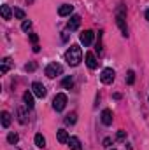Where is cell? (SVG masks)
<instances>
[{"label": "cell", "instance_id": "d4e9b609", "mask_svg": "<svg viewBox=\"0 0 149 150\" xmlns=\"http://www.w3.org/2000/svg\"><path fill=\"white\" fill-rule=\"evenodd\" d=\"M35 68H37V63H35V61H32V63H27V65H25V70H27V72H34Z\"/></svg>", "mask_w": 149, "mask_h": 150}, {"label": "cell", "instance_id": "d6986e66", "mask_svg": "<svg viewBox=\"0 0 149 150\" xmlns=\"http://www.w3.org/2000/svg\"><path fill=\"white\" fill-rule=\"evenodd\" d=\"M75 120H77V113L75 112H72V113H69L67 117H65V124H75Z\"/></svg>", "mask_w": 149, "mask_h": 150}, {"label": "cell", "instance_id": "52a82bcc", "mask_svg": "<svg viewBox=\"0 0 149 150\" xmlns=\"http://www.w3.org/2000/svg\"><path fill=\"white\" fill-rule=\"evenodd\" d=\"M79 38H81V44H84V47H88V45H91V42H93V32H91V30H84Z\"/></svg>", "mask_w": 149, "mask_h": 150}, {"label": "cell", "instance_id": "4316f807", "mask_svg": "<svg viewBox=\"0 0 149 150\" xmlns=\"http://www.w3.org/2000/svg\"><path fill=\"white\" fill-rule=\"evenodd\" d=\"M32 28V21H23V25H21V30L23 32H28Z\"/></svg>", "mask_w": 149, "mask_h": 150}, {"label": "cell", "instance_id": "ba28073f", "mask_svg": "<svg viewBox=\"0 0 149 150\" xmlns=\"http://www.w3.org/2000/svg\"><path fill=\"white\" fill-rule=\"evenodd\" d=\"M79 25H81V16H72L70 19H69V23H67V28L70 30V32H74V30H77L79 28Z\"/></svg>", "mask_w": 149, "mask_h": 150}, {"label": "cell", "instance_id": "e0dca14e", "mask_svg": "<svg viewBox=\"0 0 149 150\" xmlns=\"http://www.w3.org/2000/svg\"><path fill=\"white\" fill-rule=\"evenodd\" d=\"M0 117H2V126H4V127H9V126H11V113L9 112H2L0 113Z\"/></svg>", "mask_w": 149, "mask_h": 150}, {"label": "cell", "instance_id": "cb8c5ba5", "mask_svg": "<svg viewBox=\"0 0 149 150\" xmlns=\"http://www.w3.org/2000/svg\"><path fill=\"white\" fill-rule=\"evenodd\" d=\"M14 18H16V19H25V11L14 9Z\"/></svg>", "mask_w": 149, "mask_h": 150}, {"label": "cell", "instance_id": "2e32d148", "mask_svg": "<svg viewBox=\"0 0 149 150\" xmlns=\"http://www.w3.org/2000/svg\"><path fill=\"white\" fill-rule=\"evenodd\" d=\"M11 65H12L11 58H4V59H2V67H0V72H2V74H7V72H9V68H11Z\"/></svg>", "mask_w": 149, "mask_h": 150}, {"label": "cell", "instance_id": "ffe728a7", "mask_svg": "<svg viewBox=\"0 0 149 150\" xmlns=\"http://www.w3.org/2000/svg\"><path fill=\"white\" fill-rule=\"evenodd\" d=\"M62 86H63L65 89H70V87L74 86V79H72V77H65L63 82H62Z\"/></svg>", "mask_w": 149, "mask_h": 150}, {"label": "cell", "instance_id": "44dd1931", "mask_svg": "<svg viewBox=\"0 0 149 150\" xmlns=\"http://www.w3.org/2000/svg\"><path fill=\"white\" fill-rule=\"evenodd\" d=\"M18 140H19V136H18L16 133H9V134H7V142H9L11 145H16Z\"/></svg>", "mask_w": 149, "mask_h": 150}, {"label": "cell", "instance_id": "6da1fadb", "mask_svg": "<svg viewBox=\"0 0 149 150\" xmlns=\"http://www.w3.org/2000/svg\"><path fill=\"white\" fill-rule=\"evenodd\" d=\"M116 23H117V26H119V30H121V35H123V37H128V26H126V7H125L123 4H119L117 9H116Z\"/></svg>", "mask_w": 149, "mask_h": 150}, {"label": "cell", "instance_id": "3957f363", "mask_svg": "<svg viewBox=\"0 0 149 150\" xmlns=\"http://www.w3.org/2000/svg\"><path fill=\"white\" fill-rule=\"evenodd\" d=\"M62 72H63V67L60 63H49L44 70L46 77H49V79H54L56 75H62Z\"/></svg>", "mask_w": 149, "mask_h": 150}, {"label": "cell", "instance_id": "8fae6325", "mask_svg": "<svg viewBox=\"0 0 149 150\" xmlns=\"http://www.w3.org/2000/svg\"><path fill=\"white\" fill-rule=\"evenodd\" d=\"M56 138H58V142L60 143H69V133L65 131V129H58V133H56Z\"/></svg>", "mask_w": 149, "mask_h": 150}, {"label": "cell", "instance_id": "8992f818", "mask_svg": "<svg viewBox=\"0 0 149 150\" xmlns=\"http://www.w3.org/2000/svg\"><path fill=\"white\" fill-rule=\"evenodd\" d=\"M114 70L112 68H104L102 70V75H100V80L104 82V84H112L114 82Z\"/></svg>", "mask_w": 149, "mask_h": 150}, {"label": "cell", "instance_id": "5bb4252c", "mask_svg": "<svg viewBox=\"0 0 149 150\" xmlns=\"http://www.w3.org/2000/svg\"><path fill=\"white\" fill-rule=\"evenodd\" d=\"M0 14H2V18H4V19H11L14 12L11 11V7H9V5H2V7H0Z\"/></svg>", "mask_w": 149, "mask_h": 150}, {"label": "cell", "instance_id": "7402d4cb", "mask_svg": "<svg viewBox=\"0 0 149 150\" xmlns=\"http://www.w3.org/2000/svg\"><path fill=\"white\" fill-rule=\"evenodd\" d=\"M135 82V72L133 70H128V74H126V84H133Z\"/></svg>", "mask_w": 149, "mask_h": 150}, {"label": "cell", "instance_id": "603a6c76", "mask_svg": "<svg viewBox=\"0 0 149 150\" xmlns=\"http://www.w3.org/2000/svg\"><path fill=\"white\" fill-rule=\"evenodd\" d=\"M18 115H19V122L25 124L27 122V113H25V110L23 108H18Z\"/></svg>", "mask_w": 149, "mask_h": 150}, {"label": "cell", "instance_id": "9c48e42d", "mask_svg": "<svg viewBox=\"0 0 149 150\" xmlns=\"http://www.w3.org/2000/svg\"><path fill=\"white\" fill-rule=\"evenodd\" d=\"M86 65H88V68H91V70H95V68L98 67V61H97V58H95L93 52H86Z\"/></svg>", "mask_w": 149, "mask_h": 150}, {"label": "cell", "instance_id": "5b68a950", "mask_svg": "<svg viewBox=\"0 0 149 150\" xmlns=\"http://www.w3.org/2000/svg\"><path fill=\"white\" fill-rule=\"evenodd\" d=\"M32 93H34L37 98H46L47 89H46L44 84H40V82H34V84H32Z\"/></svg>", "mask_w": 149, "mask_h": 150}, {"label": "cell", "instance_id": "7a4b0ae2", "mask_svg": "<svg viewBox=\"0 0 149 150\" xmlns=\"http://www.w3.org/2000/svg\"><path fill=\"white\" fill-rule=\"evenodd\" d=\"M82 59V51L79 45H70L69 51L65 52V61L70 65V67H77Z\"/></svg>", "mask_w": 149, "mask_h": 150}, {"label": "cell", "instance_id": "30bf717a", "mask_svg": "<svg viewBox=\"0 0 149 150\" xmlns=\"http://www.w3.org/2000/svg\"><path fill=\"white\" fill-rule=\"evenodd\" d=\"M72 11H74V5H70V4H63V5H60L58 14L63 18V16H70V14H72Z\"/></svg>", "mask_w": 149, "mask_h": 150}, {"label": "cell", "instance_id": "484cf974", "mask_svg": "<svg viewBox=\"0 0 149 150\" xmlns=\"http://www.w3.org/2000/svg\"><path fill=\"white\" fill-rule=\"evenodd\" d=\"M116 140H117V142H125V140H126V131H117Z\"/></svg>", "mask_w": 149, "mask_h": 150}, {"label": "cell", "instance_id": "f546056e", "mask_svg": "<svg viewBox=\"0 0 149 150\" xmlns=\"http://www.w3.org/2000/svg\"><path fill=\"white\" fill-rule=\"evenodd\" d=\"M34 2H35V0H27V4H28V5H32Z\"/></svg>", "mask_w": 149, "mask_h": 150}, {"label": "cell", "instance_id": "f1b7e54d", "mask_svg": "<svg viewBox=\"0 0 149 150\" xmlns=\"http://www.w3.org/2000/svg\"><path fill=\"white\" fill-rule=\"evenodd\" d=\"M111 143H112L111 138H105V140H104V147H111Z\"/></svg>", "mask_w": 149, "mask_h": 150}, {"label": "cell", "instance_id": "4fadbf2b", "mask_svg": "<svg viewBox=\"0 0 149 150\" xmlns=\"http://www.w3.org/2000/svg\"><path fill=\"white\" fill-rule=\"evenodd\" d=\"M69 147H70V150H82L79 138H75V136H70L69 138Z\"/></svg>", "mask_w": 149, "mask_h": 150}, {"label": "cell", "instance_id": "ac0fdd59", "mask_svg": "<svg viewBox=\"0 0 149 150\" xmlns=\"http://www.w3.org/2000/svg\"><path fill=\"white\" fill-rule=\"evenodd\" d=\"M35 145H37L39 149H44L46 147V138L39 133V134H35Z\"/></svg>", "mask_w": 149, "mask_h": 150}, {"label": "cell", "instance_id": "9a60e30c", "mask_svg": "<svg viewBox=\"0 0 149 150\" xmlns=\"http://www.w3.org/2000/svg\"><path fill=\"white\" fill-rule=\"evenodd\" d=\"M23 101H25V105H27L28 108H32V107H34V93L27 91V93L23 94Z\"/></svg>", "mask_w": 149, "mask_h": 150}, {"label": "cell", "instance_id": "7c38bea8", "mask_svg": "<svg viewBox=\"0 0 149 150\" xmlns=\"http://www.w3.org/2000/svg\"><path fill=\"white\" fill-rule=\"evenodd\" d=\"M100 117H102V124H105V126H111L112 124V112L111 110H104Z\"/></svg>", "mask_w": 149, "mask_h": 150}, {"label": "cell", "instance_id": "83f0119b", "mask_svg": "<svg viewBox=\"0 0 149 150\" xmlns=\"http://www.w3.org/2000/svg\"><path fill=\"white\" fill-rule=\"evenodd\" d=\"M30 40L34 42V45L37 44V40H39V37H37V33H30Z\"/></svg>", "mask_w": 149, "mask_h": 150}, {"label": "cell", "instance_id": "277c9868", "mask_svg": "<svg viewBox=\"0 0 149 150\" xmlns=\"http://www.w3.org/2000/svg\"><path fill=\"white\" fill-rule=\"evenodd\" d=\"M65 107H67V96H65L63 93L56 94V96H54V100H53V108H54L56 112H62Z\"/></svg>", "mask_w": 149, "mask_h": 150}, {"label": "cell", "instance_id": "4dcf8cb0", "mask_svg": "<svg viewBox=\"0 0 149 150\" xmlns=\"http://www.w3.org/2000/svg\"><path fill=\"white\" fill-rule=\"evenodd\" d=\"M146 19H148V21H149V9H148V11H146Z\"/></svg>", "mask_w": 149, "mask_h": 150}]
</instances>
